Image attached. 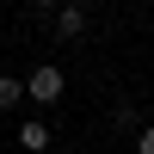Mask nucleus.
<instances>
[{
  "mask_svg": "<svg viewBox=\"0 0 154 154\" xmlns=\"http://www.w3.org/2000/svg\"><path fill=\"white\" fill-rule=\"evenodd\" d=\"M62 93H68V74L62 68H31L25 74V99H37V105H56Z\"/></svg>",
  "mask_w": 154,
  "mask_h": 154,
  "instance_id": "nucleus-1",
  "label": "nucleus"
},
{
  "mask_svg": "<svg viewBox=\"0 0 154 154\" xmlns=\"http://www.w3.org/2000/svg\"><path fill=\"white\" fill-rule=\"evenodd\" d=\"M56 37H62V43H74V37H86V6H74V0H62V6H56Z\"/></svg>",
  "mask_w": 154,
  "mask_h": 154,
  "instance_id": "nucleus-2",
  "label": "nucleus"
},
{
  "mask_svg": "<svg viewBox=\"0 0 154 154\" xmlns=\"http://www.w3.org/2000/svg\"><path fill=\"white\" fill-rule=\"evenodd\" d=\"M19 142L31 148V154H43V148H49V123H43V117H31V123H19Z\"/></svg>",
  "mask_w": 154,
  "mask_h": 154,
  "instance_id": "nucleus-3",
  "label": "nucleus"
},
{
  "mask_svg": "<svg viewBox=\"0 0 154 154\" xmlns=\"http://www.w3.org/2000/svg\"><path fill=\"white\" fill-rule=\"evenodd\" d=\"M25 99V80H12V74H0V111H12Z\"/></svg>",
  "mask_w": 154,
  "mask_h": 154,
  "instance_id": "nucleus-4",
  "label": "nucleus"
},
{
  "mask_svg": "<svg viewBox=\"0 0 154 154\" xmlns=\"http://www.w3.org/2000/svg\"><path fill=\"white\" fill-rule=\"evenodd\" d=\"M111 123H117L123 136H136V111H130V105H117V111H111Z\"/></svg>",
  "mask_w": 154,
  "mask_h": 154,
  "instance_id": "nucleus-5",
  "label": "nucleus"
},
{
  "mask_svg": "<svg viewBox=\"0 0 154 154\" xmlns=\"http://www.w3.org/2000/svg\"><path fill=\"white\" fill-rule=\"evenodd\" d=\"M136 154H154V123H148V130H136Z\"/></svg>",
  "mask_w": 154,
  "mask_h": 154,
  "instance_id": "nucleus-6",
  "label": "nucleus"
},
{
  "mask_svg": "<svg viewBox=\"0 0 154 154\" xmlns=\"http://www.w3.org/2000/svg\"><path fill=\"white\" fill-rule=\"evenodd\" d=\"M31 6H37V12H56V6H62V0H31Z\"/></svg>",
  "mask_w": 154,
  "mask_h": 154,
  "instance_id": "nucleus-7",
  "label": "nucleus"
},
{
  "mask_svg": "<svg viewBox=\"0 0 154 154\" xmlns=\"http://www.w3.org/2000/svg\"><path fill=\"white\" fill-rule=\"evenodd\" d=\"M74 6H93V0H74Z\"/></svg>",
  "mask_w": 154,
  "mask_h": 154,
  "instance_id": "nucleus-8",
  "label": "nucleus"
}]
</instances>
